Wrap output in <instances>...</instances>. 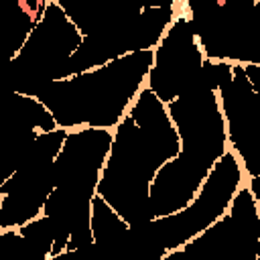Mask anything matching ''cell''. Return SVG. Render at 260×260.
<instances>
[{
    "label": "cell",
    "mask_w": 260,
    "mask_h": 260,
    "mask_svg": "<svg viewBox=\"0 0 260 260\" xmlns=\"http://www.w3.org/2000/svg\"><path fill=\"white\" fill-rule=\"evenodd\" d=\"M179 18H185V20H191V18H193L189 0H175V4H173V18H171V24L177 22ZM171 24H169V26H171Z\"/></svg>",
    "instance_id": "1"
}]
</instances>
